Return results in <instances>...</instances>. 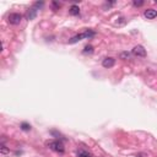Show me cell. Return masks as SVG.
<instances>
[{
    "label": "cell",
    "mask_w": 157,
    "mask_h": 157,
    "mask_svg": "<svg viewBox=\"0 0 157 157\" xmlns=\"http://www.w3.org/2000/svg\"><path fill=\"white\" fill-rule=\"evenodd\" d=\"M133 5L136 6V7L142 6V5H144V1H142V0H134V1H133Z\"/></svg>",
    "instance_id": "14"
},
{
    "label": "cell",
    "mask_w": 157,
    "mask_h": 157,
    "mask_svg": "<svg viewBox=\"0 0 157 157\" xmlns=\"http://www.w3.org/2000/svg\"><path fill=\"white\" fill-rule=\"evenodd\" d=\"M93 52V47L92 45H86L85 49H84V53L86 54V53H92Z\"/></svg>",
    "instance_id": "15"
},
{
    "label": "cell",
    "mask_w": 157,
    "mask_h": 157,
    "mask_svg": "<svg viewBox=\"0 0 157 157\" xmlns=\"http://www.w3.org/2000/svg\"><path fill=\"white\" fill-rule=\"evenodd\" d=\"M52 5H53V7H54V10H58L60 7V4L59 3H57V1H53L52 3Z\"/></svg>",
    "instance_id": "16"
},
{
    "label": "cell",
    "mask_w": 157,
    "mask_h": 157,
    "mask_svg": "<svg viewBox=\"0 0 157 157\" xmlns=\"http://www.w3.org/2000/svg\"><path fill=\"white\" fill-rule=\"evenodd\" d=\"M114 64H115V59H114V58H110V57L103 59V61H102L103 68H106V69H109V68L114 67Z\"/></svg>",
    "instance_id": "5"
},
{
    "label": "cell",
    "mask_w": 157,
    "mask_h": 157,
    "mask_svg": "<svg viewBox=\"0 0 157 157\" xmlns=\"http://www.w3.org/2000/svg\"><path fill=\"white\" fill-rule=\"evenodd\" d=\"M69 14L73 15V16H77L78 14H80V9H78V6L77 5H73L69 9Z\"/></svg>",
    "instance_id": "8"
},
{
    "label": "cell",
    "mask_w": 157,
    "mask_h": 157,
    "mask_svg": "<svg viewBox=\"0 0 157 157\" xmlns=\"http://www.w3.org/2000/svg\"><path fill=\"white\" fill-rule=\"evenodd\" d=\"M43 5H44L43 1H36V3L33 4V7L37 10V9H41V7H43Z\"/></svg>",
    "instance_id": "13"
},
{
    "label": "cell",
    "mask_w": 157,
    "mask_h": 157,
    "mask_svg": "<svg viewBox=\"0 0 157 157\" xmlns=\"http://www.w3.org/2000/svg\"><path fill=\"white\" fill-rule=\"evenodd\" d=\"M77 157H92V155H91L88 151H85V150H80V151L77 152Z\"/></svg>",
    "instance_id": "9"
},
{
    "label": "cell",
    "mask_w": 157,
    "mask_h": 157,
    "mask_svg": "<svg viewBox=\"0 0 157 157\" xmlns=\"http://www.w3.org/2000/svg\"><path fill=\"white\" fill-rule=\"evenodd\" d=\"M144 16H145L147 20H154L157 17V11L154 9H147L145 12H144Z\"/></svg>",
    "instance_id": "6"
},
{
    "label": "cell",
    "mask_w": 157,
    "mask_h": 157,
    "mask_svg": "<svg viewBox=\"0 0 157 157\" xmlns=\"http://www.w3.org/2000/svg\"><path fill=\"white\" fill-rule=\"evenodd\" d=\"M21 129L23 131H28V130H31V125L28 123H22L21 124Z\"/></svg>",
    "instance_id": "12"
},
{
    "label": "cell",
    "mask_w": 157,
    "mask_h": 157,
    "mask_svg": "<svg viewBox=\"0 0 157 157\" xmlns=\"http://www.w3.org/2000/svg\"><path fill=\"white\" fill-rule=\"evenodd\" d=\"M36 16H37V10L35 9V7H31L30 10H27V12H26V19L27 20H35L36 19Z\"/></svg>",
    "instance_id": "7"
},
{
    "label": "cell",
    "mask_w": 157,
    "mask_h": 157,
    "mask_svg": "<svg viewBox=\"0 0 157 157\" xmlns=\"http://www.w3.org/2000/svg\"><path fill=\"white\" fill-rule=\"evenodd\" d=\"M93 36H94V32L91 31V30H87V31L82 32V33H78V35H76V36H74L73 38H70V39H69V43H70V44H74V43H77L78 41L85 39V38H92Z\"/></svg>",
    "instance_id": "1"
},
{
    "label": "cell",
    "mask_w": 157,
    "mask_h": 157,
    "mask_svg": "<svg viewBox=\"0 0 157 157\" xmlns=\"http://www.w3.org/2000/svg\"><path fill=\"white\" fill-rule=\"evenodd\" d=\"M47 146L51 148V150L58 152V154H63V152L65 151L63 142L59 141V140H52V141H48L47 142Z\"/></svg>",
    "instance_id": "2"
},
{
    "label": "cell",
    "mask_w": 157,
    "mask_h": 157,
    "mask_svg": "<svg viewBox=\"0 0 157 157\" xmlns=\"http://www.w3.org/2000/svg\"><path fill=\"white\" fill-rule=\"evenodd\" d=\"M0 152H1L3 155H7V154H10V148H7L4 144H1V145H0Z\"/></svg>",
    "instance_id": "10"
},
{
    "label": "cell",
    "mask_w": 157,
    "mask_h": 157,
    "mask_svg": "<svg viewBox=\"0 0 157 157\" xmlns=\"http://www.w3.org/2000/svg\"><path fill=\"white\" fill-rule=\"evenodd\" d=\"M21 20H22V15L17 14V12H12V14L9 15V17H7V21L11 25H19L21 22Z\"/></svg>",
    "instance_id": "3"
},
{
    "label": "cell",
    "mask_w": 157,
    "mask_h": 157,
    "mask_svg": "<svg viewBox=\"0 0 157 157\" xmlns=\"http://www.w3.org/2000/svg\"><path fill=\"white\" fill-rule=\"evenodd\" d=\"M131 53H133L135 57H139V58H145L146 57V49L144 48L142 45H135Z\"/></svg>",
    "instance_id": "4"
},
{
    "label": "cell",
    "mask_w": 157,
    "mask_h": 157,
    "mask_svg": "<svg viewBox=\"0 0 157 157\" xmlns=\"http://www.w3.org/2000/svg\"><path fill=\"white\" fill-rule=\"evenodd\" d=\"M129 57H130V53H128V52H123V53H120V55H119V58L123 60L129 59Z\"/></svg>",
    "instance_id": "11"
}]
</instances>
